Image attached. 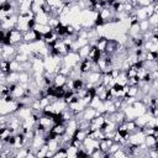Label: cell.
<instances>
[{
  "label": "cell",
  "instance_id": "obj_1",
  "mask_svg": "<svg viewBox=\"0 0 158 158\" xmlns=\"http://www.w3.org/2000/svg\"><path fill=\"white\" fill-rule=\"evenodd\" d=\"M6 37L10 42V44H12V46H17V44L22 43V32L19 31L16 27L6 31Z\"/></svg>",
  "mask_w": 158,
  "mask_h": 158
},
{
  "label": "cell",
  "instance_id": "obj_2",
  "mask_svg": "<svg viewBox=\"0 0 158 158\" xmlns=\"http://www.w3.org/2000/svg\"><path fill=\"white\" fill-rule=\"evenodd\" d=\"M1 46H2V59H7V60L14 59L17 52L16 46H12V44H1Z\"/></svg>",
  "mask_w": 158,
  "mask_h": 158
},
{
  "label": "cell",
  "instance_id": "obj_3",
  "mask_svg": "<svg viewBox=\"0 0 158 158\" xmlns=\"http://www.w3.org/2000/svg\"><path fill=\"white\" fill-rule=\"evenodd\" d=\"M144 144L147 148H158V137L153 135L144 136Z\"/></svg>",
  "mask_w": 158,
  "mask_h": 158
},
{
  "label": "cell",
  "instance_id": "obj_4",
  "mask_svg": "<svg viewBox=\"0 0 158 158\" xmlns=\"http://www.w3.org/2000/svg\"><path fill=\"white\" fill-rule=\"evenodd\" d=\"M102 56V52L99 51L95 46H91L90 47V51H89V54H88V58L91 60V62H98Z\"/></svg>",
  "mask_w": 158,
  "mask_h": 158
},
{
  "label": "cell",
  "instance_id": "obj_5",
  "mask_svg": "<svg viewBox=\"0 0 158 158\" xmlns=\"http://www.w3.org/2000/svg\"><path fill=\"white\" fill-rule=\"evenodd\" d=\"M49 131L54 136H63L65 133V123H54Z\"/></svg>",
  "mask_w": 158,
  "mask_h": 158
},
{
  "label": "cell",
  "instance_id": "obj_6",
  "mask_svg": "<svg viewBox=\"0 0 158 158\" xmlns=\"http://www.w3.org/2000/svg\"><path fill=\"white\" fill-rule=\"evenodd\" d=\"M32 30H35L37 33H40L41 36H43V35L48 33L49 31H52V27H51L49 25H41V23H35V26H33V28H32Z\"/></svg>",
  "mask_w": 158,
  "mask_h": 158
},
{
  "label": "cell",
  "instance_id": "obj_7",
  "mask_svg": "<svg viewBox=\"0 0 158 158\" xmlns=\"http://www.w3.org/2000/svg\"><path fill=\"white\" fill-rule=\"evenodd\" d=\"M107 41H109V38H107L106 36L100 35V36H99V38H98V40H96V42H95V47H96L99 51L104 52V51H105V48H106Z\"/></svg>",
  "mask_w": 158,
  "mask_h": 158
},
{
  "label": "cell",
  "instance_id": "obj_8",
  "mask_svg": "<svg viewBox=\"0 0 158 158\" xmlns=\"http://www.w3.org/2000/svg\"><path fill=\"white\" fill-rule=\"evenodd\" d=\"M67 75H63V74H59V73H56L53 75V85L54 86H63L65 83H67Z\"/></svg>",
  "mask_w": 158,
  "mask_h": 158
},
{
  "label": "cell",
  "instance_id": "obj_9",
  "mask_svg": "<svg viewBox=\"0 0 158 158\" xmlns=\"http://www.w3.org/2000/svg\"><path fill=\"white\" fill-rule=\"evenodd\" d=\"M35 22L36 23H41V25H47L48 23V20H49V16L44 12H38L35 15Z\"/></svg>",
  "mask_w": 158,
  "mask_h": 158
},
{
  "label": "cell",
  "instance_id": "obj_10",
  "mask_svg": "<svg viewBox=\"0 0 158 158\" xmlns=\"http://www.w3.org/2000/svg\"><path fill=\"white\" fill-rule=\"evenodd\" d=\"M90 44L88 43V44H85V46H83V47H80L78 51H77V53H78V56H79V58L80 59H84V58H88V54H89V51H90Z\"/></svg>",
  "mask_w": 158,
  "mask_h": 158
},
{
  "label": "cell",
  "instance_id": "obj_11",
  "mask_svg": "<svg viewBox=\"0 0 158 158\" xmlns=\"http://www.w3.org/2000/svg\"><path fill=\"white\" fill-rule=\"evenodd\" d=\"M88 136V131H85V130H81V128H77L75 131H74V133H73V138H75V139H79L80 142H83L84 141V138Z\"/></svg>",
  "mask_w": 158,
  "mask_h": 158
},
{
  "label": "cell",
  "instance_id": "obj_12",
  "mask_svg": "<svg viewBox=\"0 0 158 158\" xmlns=\"http://www.w3.org/2000/svg\"><path fill=\"white\" fill-rule=\"evenodd\" d=\"M48 151V147H47V143L44 142L38 149L35 151V154H36V158H42V157H46V153Z\"/></svg>",
  "mask_w": 158,
  "mask_h": 158
},
{
  "label": "cell",
  "instance_id": "obj_13",
  "mask_svg": "<svg viewBox=\"0 0 158 158\" xmlns=\"http://www.w3.org/2000/svg\"><path fill=\"white\" fill-rule=\"evenodd\" d=\"M0 70L6 75V74H9L11 70H10V60H7V59H1L0 60Z\"/></svg>",
  "mask_w": 158,
  "mask_h": 158
},
{
  "label": "cell",
  "instance_id": "obj_14",
  "mask_svg": "<svg viewBox=\"0 0 158 158\" xmlns=\"http://www.w3.org/2000/svg\"><path fill=\"white\" fill-rule=\"evenodd\" d=\"M111 157H114V158H125V157H128V154H127V152L123 149V147L121 146L118 149H116V151L111 154Z\"/></svg>",
  "mask_w": 158,
  "mask_h": 158
},
{
  "label": "cell",
  "instance_id": "obj_15",
  "mask_svg": "<svg viewBox=\"0 0 158 158\" xmlns=\"http://www.w3.org/2000/svg\"><path fill=\"white\" fill-rule=\"evenodd\" d=\"M10 70L11 72H21V63L15 59H11L10 60Z\"/></svg>",
  "mask_w": 158,
  "mask_h": 158
},
{
  "label": "cell",
  "instance_id": "obj_16",
  "mask_svg": "<svg viewBox=\"0 0 158 158\" xmlns=\"http://www.w3.org/2000/svg\"><path fill=\"white\" fill-rule=\"evenodd\" d=\"M147 21L149 23V26H156L158 25V12H153L151 16L147 17Z\"/></svg>",
  "mask_w": 158,
  "mask_h": 158
},
{
  "label": "cell",
  "instance_id": "obj_17",
  "mask_svg": "<svg viewBox=\"0 0 158 158\" xmlns=\"http://www.w3.org/2000/svg\"><path fill=\"white\" fill-rule=\"evenodd\" d=\"M138 25H139V30H141V32H144V31H148L149 30V23H148V21H147V19L146 20H141V21H138Z\"/></svg>",
  "mask_w": 158,
  "mask_h": 158
},
{
  "label": "cell",
  "instance_id": "obj_18",
  "mask_svg": "<svg viewBox=\"0 0 158 158\" xmlns=\"http://www.w3.org/2000/svg\"><path fill=\"white\" fill-rule=\"evenodd\" d=\"M2 59V46L0 44V60Z\"/></svg>",
  "mask_w": 158,
  "mask_h": 158
}]
</instances>
